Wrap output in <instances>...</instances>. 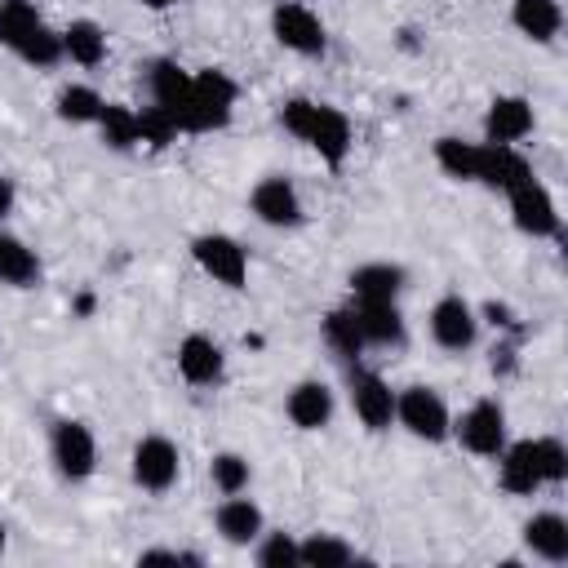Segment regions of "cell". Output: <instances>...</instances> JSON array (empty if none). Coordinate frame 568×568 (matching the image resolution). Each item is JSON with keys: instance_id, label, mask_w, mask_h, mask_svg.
Instances as JSON below:
<instances>
[{"instance_id": "8d00e7d4", "label": "cell", "mask_w": 568, "mask_h": 568, "mask_svg": "<svg viewBox=\"0 0 568 568\" xmlns=\"http://www.w3.org/2000/svg\"><path fill=\"white\" fill-rule=\"evenodd\" d=\"M484 320H488L493 328H501V333H524V328L515 324V311H510L506 302H484Z\"/></svg>"}, {"instance_id": "836d02e7", "label": "cell", "mask_w": 568, "mask_h": 568, "mask_svg": "<svg viewBox=\"0 0 568 568\" xmlns=\"http://www.w3.org/2000/svg\"><path fill=\"white\" fill-rule=\"evenodd\" d=\"M253 559H257V568H302L293 532H262L253 541Z\"/></svg>"}, {"instance_id": "83f0119b", "label": "cell", "mask_w": 568, "mask_h": 568, "mask_svg": "<svg viewBox=\"0 0 568 568\" xmlns=\"http://www.w3.org/2000/svg\"><path fill=\"white\" fill-rule=\"evenodd\" d=\"M102 106H106V98L93 89V84H62L58 89V98H53V115L62 120V124H98V115H102Z\"/></svg>"}, {"instance_id": "8fae6325", "label": "cell", "mask_w": 568, "mask_h": 568, "mask_svg": "<svg viewBox=\"0 0 568 568\" xmlns=\"http://www.w3.org/2000/svg\"><path fill=\"white\" fill-rule=\"evenodd\" d=\"M506 200H510V222H515L524 235H532V240H555V235H559L555 195H550L537 178H528V182H519L515 191H506Z\"/></svg>"}, {"instance_id": "8992f818", "label": "cell", "mask_w": 568, "mask_h": 568, "mask_svg": "<svg viewBox=\"0 0 568 568\" xmlns=\"http://www.w3.org/2000/svg\"><path fill=\"white\" fill-rule=\"evenodd\" d=\"M271 36H275V44H284L297 58H324V49H328L324 18L302 0H280L271 9Z\"/></svg>"}, {"instance_id": "9a60e30c", "label": "cell", "mask_w": 568, "mask_h": 568, "mask_svg": "<svg viewBox=\"0 0 568 568\" xmlns=\"http://www.w3.org/2000/svg\"><path fill=\"white\" fill-rule=\"evenodd\" d=\"M532 124H537V115H532V102L524 93H497L484 111V142L519 146L532 133Z\"/></svg>"}, {"instance_id": "7c38bea8", "label": "cell", "mask_w": 568, "mask_h": 568, "mask_svg": "<svg viewBox=\"0 0 568 568\" xmlns=\"http://www.w3.org/2000/svg\"><path fill=\"white\" fill-rule=\"evenodd\" d=\"M351 311L359 320L364 346H382V351H399L408 342V324L395 297H351Z\"/></svg>"}, {"instance_id": "7a4b0ae2", "label": "cell", "mask_w": 568, "mask_h": 568, "mask_svg": "<svg viewBox=\"0 0 568 568\" xmlns=\"http://www.w3.org/2000/svg\"><path fill=\"white\" fill-rule=\"evenodd\" d=\"M395 426L422 444H444L453 435V413L435 386H404L395 390Z\"/></svg>"}, {"instance_id": "e0dca14e", "label": "cell", "mask_w": 568, "mask_h": 568, "mask_svg": "<svg viewBox=\"0 0 568 568\" xmlns=\"http://www.w3.org/2000/svg\"><path fill=\"white\" fill-rule=\"evenodd\" d=\"M497 462V488L510 493V497H532L541 484V470H537V448L532 439H506V448L493 457Z\"/></svg>"}, {"instance_id": "6da1fadb", "label": "cell", "mask_w": 568, "mask_h": 568, "mask_svg": "<svg viewBox=\"0 0 568 568\" xmlns=\"http://www.w3.org/2000/svg\"><path fill=\"white\" fill-rule=\"evenodd\" d=\"M235 102H240V84L222 67L191 71V93H186L178 124H182V133H217L231 124Z\"/></svg>"}, {"instance_id": "74e56055", "label": "cell", "mask_w": 568, "mask_h": 568, "mask_svg": "<svg viewBox=\"0 0 568 568\" xmlns=\"http://www.w3.org/2000/svg\"><path fill=\"white\" fill-rule=\"evenodd\" d=\"M515 368H519L515 342H497V346H493V373H497V377H510Z\"/></svg>"}, {"instance_id": "30bf717a", "label": "cell", "mask_w": 568, "mask_h": 568, "mask_svg": "<svg viewBox=\"0 0 568 568\" xmlns=\"http://www.w3.org/2000/svg\"><path fill=\"white\" fill-rule=\"evenodd\" d=\"M426 324H430L435 346H439V351H453V355L470 351L475 337H479V311H475L462 293H444V297L430 306Z\"/></svg>"}, {"instance_id": "f35d334b", "label": "cell", "mask_w": 568, "mask_h": 568, "mask_svg": "<svg viewBox=\"0 0 568 568\" xmlns=\"http://www.w3.org/2000/svg\"><path fill=\"white\" fill-rule=\"evenodd\" d=\"M13 204H18V186H13L9 173H0V222L13 213Z\"/></svg>"}, {"instance_id": "277c9868", "label": "cell", "mask_w": 568, "mask_h": 568, "mask_svg": "<svg viewBox=\"0 0 568 568\" xmlns=\"http://www.w3.org/2000/svg\"><path fill=\"white\" fill-rule=\"evenodd\" d=\"M448 439H457L470 457H497L501 448H506V408H501V399H493V395H484V399H475L462 417H453V435Z\"/></svg>"}, {"instance_id": "484cf974", "label": "cell", "mask_w": 568, "mask_h": 568, "mask_svg": "<svg viewBox=\"0 0 568 568\" xmlns=\"http://www.w3.org/2000/svg\"><path fill=\"white\" fill-rule=\"evenodd\" d=\"M320 337H324V346H328L337 359H346V364H359V355L368 351V346H364V333H359V320H355L351 306H333V311L324 315V324H320Z\"/></svg>"}, {"instance_id": "d6986e66", "label": "cell", "mask_w": 568, "mask_h": 568, "mask_svg": "<svg viewBox=\"0 0 568 568\" xmlns=\"http://www.w3.org/2000/svg\"><path fill=\"white\" fill-rule=\"evenodd\" d=\"M333 386L328 382H315V377H306V382H297L288 395H284V417L297 426V430H324L328 422H333Z\"/></svg>"}, {"instance_id": "9c48e42d", "label": "cell", "mask_w": 568, "mask_h": 568, "mask_svg": "<svg viewBox=\"0 0 568 568\" xmlns=\"http://www.w3.org/2000/svg\"><path fill=\"white\" fill-rule=\"evenodd\" d=\"M248 213H253L262 226H271V231H293V226L306 222V209H302L297 186H293L288 178H280V173H266V178L253 182V191H248Z\"/></svg>"}, {"instance_id": "3957f363", "label": "cell", "mask_w": 568, "mask_h": 568, "mask_svg": "<svg viewBox=\"0 0 568 568\" xmlns=\"http://www.w3.org/2000/svg\"><path fill=\"white\" fill-rule=\"evenodd\" d=\"M191 257H195V266H200L213 284H222V288H231V293H240V288L248 284V248H244L235 235H226V231H204V235H195V240H191Z\"/></svg>"}, {"instance_id": "7402d4cb", "label": "cell", "mask_w": 568, "mask_h": 568, "mask_svg": "<svg viewBox=\"0 0 568 568\" xmlns=\"http://www.w3.org/2000/svg\"><path fill=\"white\" fill-rule=\"evenodd\" d=\"M62 58H71L75 67H102L106 62V27L93 18H71L62 27Z\"/></svg>"}, {"instance_id": "ac0fdd59", "label": "cell", "mask_w": 568, "mask_h": 568, "mask_svg": "<svg viewBox=\"0 0 568 568\" xmlns=\"http://www.w3.org/2000/svg\"><path fill=\"white\" fill-rule=\"evenodd\" d=\"M213 528H217V537H222L226 546H253V541L266 532V515H262V506H257L253 497L231 493V497H222V506L213 510Z\"/></svg>"}, {"instance_id": "ba28073f", "label": "cell", "mask_w": 568, "mask_h": 568, "mask_svg": "<svg viewBox=\"0 0 568 568\" xmlns=\"http://www.w3.org/2000/svg\"><path fill=\"white\" fill-rule=\"evenodd\" d=\"M346 399H351V413L359 417L364 430L382 435V430L395 426V390H390V382L382 373L351 364V373H346Z\"/></svg>"}, {"instance_id": "4316f807", "label": "cell", "mask_w": 568, "mask_h": 568, "mask_svg": "<svg viewBox=\"0 0 568 568\" xmlns=\"http://www.w3.org/2000/svg\"><path fill=\"white\" fill-rule=\"evenodd\" d=\"M93 129H98L102 146H111V151H133V146H142V133H138V106H129V102H106Z\"/></svg>"}, {"instance_id": "5b68a950", "label": "cell", "mask_w": 568, "mask_h": 568, "mask_svg": "<svg viewBox=\"0 0 568 568\" xmlns=\"http://www.w3.org/2000/svg\"><path fill=\"white\" fill-rule=\"evenodd\" d=\"M49 462H53V470L67 484L93 479V470H98V439H93V430L84 422H75V417L53 422V430H49Z\"/></svg>"}, {"instance_id": "ffe728a7", "label": "cell", "mask_w": 568, "mask_h": 568, "mask_svg": "<svg viewBox=\"0 0 568 568\" xmlns=\"http://www.w3.org/2000/svg\"><path fill=\"white\" fill-rule=\"evenodd\" d=\"M524 546L532 559L568 564V519L559 510H537L532 519H524Z\"/></svg>"}, {"instance_id": "d4e9b609", "label": "cell", "mask_w": 568, "mask_h": 568, "mask_svg": "<svg viewBox=\"0 0 568 568\" xmlns=\"http://www.w3.org/2000/svg\"><path fill=\"white\" fill-rule=\"evenodd\" d=\"M351 297H399L408 284V271L399 262H359L351 275Z\"/></svg>"}, {"instance_id": "2e32d148", "label": "cell", "mask_w": 568, "mask_h": 568, "mask_svg": "<svg viewBox=\"0 0 568 568\" xmlns=\"http://www.w3.org/2000/svg\"><path fill=\"white\" fill-rule=\"evenodd\" d=\"M537 178L532 173V160L519 151V146H497V142H479V164H475V182L488 186V191H515L519 182Z\"/></svg>"}, {"instance_id": "603a6c76", "label": "cell", "mask_w": 568, "mask_h": 568, "mask_svg": "<svg viewBox=\"0 0 568 568\" xmlns=\"http://www.w3.org/2000/svg\"><path fill=\"white\" fill-rule=\"evenodd\" d=\"M146 89H151V102H155V106L182 115L186 93H191V71H186L182 62H173V58H155V62L146 67Z\"/></svg>"}, {"instance_id": "d6a6232c", "label": "cell", "mask_w": 568, "mask_h": 568, "mask_svg": "<svg viewBox=\"0 0 568 568\" xmlns=\"http://www.w3.org/2000/svg\"><path fill=\"white\" fill-rule=\"evenodd\" d=\"M138 133H142V146H151V151H164V146H173L178 138H182V124H178V115L173 111H164V106H142L138 111Z\"/></svg>"}, {"instance_id": "60d3db41", "label": "cell", "mask_w": 568, "mask_h": 568, "mask_svg": "<svg viewBox=\"0 0 568 568\" xmlns=\"http://www.w3.org/2000/svg\"><path fill=\"white\" fill-rule=\"evenodd\" d=\"M4 541H9V532H4V519H0V555H4Z\"/></svg>"}, {"instance_id": "e575fe53", "label": "cell", "mask_w": 568, "mask_h": 568, "mask_svg": "<svg viewBox=\"0 0 568 568\" xmlns=\"http://www.w3.org/2000/svg\"><path fill=\"white\" fill-rule=\"evenodd\" d=\"M532 448H537L541 484L546 488H559L568 479V448H564V439L559 435H541V439H532Z\"/></svg>"}, {"instance_id": "52a82bcc", "label": "cell", "mask_w": 568, "mask_h": 568, "mask_svg": "<svg viewBox=\"0 0 568 568\" xmlns=\"http://www.w3.org/2000/svg\"><path fill=\"white\" fill-rule=\"evenodd\" d=\"M129 475H133V484H138L142 493L164 497V493L178 484V475H182V453H178V444H173L169 435H142V439L133 444V453H129Z\"/></svg>"}, {"instance_id": "4fadbf2b", "label": "cell", "mask_w": 568, "mask_h": 568, "mask_svg": "<svg viewBox=\"0 0 568 568\" xmlns=\"http://www.w3.org/2000/svg\"><path fill=\"white\" fill-rule=\"evenodd\" d=\"M306 146L320 155V164L342 169L346 155H351V146H355V129H351L346 111L342 106H328V102H315V120L306 129Z\"/></svg>"}, {"instance_id": "5bb4252c", "label": "cell", "mask_w": 568, "mask_h": 568, "mask_svg": "<svg viewBox=\"0 0 568 568\" xmlns=\"http://www.w3.org/2000/svg\"><path fill=\"white\" fill-rule=\"evenodd\" d=\"M178 377L186 382V386H195V390H204V386H217L222 377H226V351L209 337V333H186L182 342H178Z\"/></svg>"}, {"instance_id": "cb8c5ba5", "label": "cell", "mask_w": 568, "mask_h": 568, "mask_svg": "<svg viewBox=\"0 0 568 568\" xmlns=\"http://www.w3.org/2000/svg\"><path fill=\"white\" fill-rule=\"evenodd\" d=\"M40 275H44V266H40L36 248L27 240L0 231V284L4 288H36Z\"/></svg>"}, {"instance_id": "f546056e", "label": "cell", "mask_w": 568, "mask_h": 568, "mask_svg": "<svg viewBox=\"0 0 568 568\" xmlns=\"http://www.w3.org/2000/svg\"><path fill=\"white\" fill-rule=\"evenodd\" d=\"M297 559H302V568H346V564H355L359 555H355V546L342 541L337 532H311V537L297 541Z\"/></svg>"}, {"instance_id": "ab89813d", "label": "cell", "mask_w": 568, "mask_h": 568, "mask_svg": "<svg viewBox=\"0 0 568 568\" xmlns=\"http://www.w3.org/2000/svg\"><path fill=\"white\" fill-rule=\"evenodd\" d=\"M138 4H142V9H151V13H169L178 0H138Z\"/></svg>"}, {"instance_id": "1f68e13d", "label": "cell", "mask_w": 568, "mask_h": 568, "mask_svg": "<svg viewBox=\"0 0 568 568\" xmlns=\"http://www.w3.org/2000/svg\"><path fill=\"white\" fill-rule=\"evenodd\" d=\"M209 479H213V488L222 493V497H231V493H248V484H253V466H248V457L244 453H213L209 457Z\"/></svg>"}, {"instance_id": "4dcf8cb0", "label": "cell", "mask_w": 568, "mask_h": 568, "mask_svg": "<svg viewBox=\"0 0 568 568\" xmlns=\"http://www.w3.org/2000/svg\"><path fill=\"white\" fill-rule=\"evenodd\" d=\"M40 27H44V18L31 0H0V44L9 53H18Z\"/></svg>"}, {"instance_id": "f1b7e54d", "label": "cell", "mask_w": 568, "mask_h": 568, "mask_svg": "<svg viewBox=\"0 0 568 568\" xmlns=\"http://www.w3.org/2000/svg\"><path fill=\"white\" fill-rule=\"evenodd\" d=\"M430 155L435 164L453 178V182H475V164H479V142H466V138H453V133H439L430 142Z\"/></svg>"}, {"instance_id": "44dd1931", "label": "cell", "mask_w": 568, "mask_h": 568, "mask_svg": "<svg viewBox=\"0 0 568 568\" xmlns=\"http://www.w3.org/2000/svg\"><path fill=\"white\" fill-rule=\"evenodd\" d=\"M510 27L532 44H555L564 31V9L559 0H510Z\"/></svg>"}, {"instance_id": "d590c367", "label": "cell", "mask_w": 568, "mask_h": 568, "mask_svg": "<svg viewBox=\"0 0 568 568\" xmlns=\"http://www.w3.org/2000/svg\"><path fill=\"white\" fill-rule=\"evenodd\" d=\"M311 120H315V102H311V98H288V102L280 106V124H284V133H293L297 142H306Z\"/></svg>"}]
</instances>
